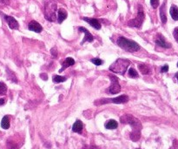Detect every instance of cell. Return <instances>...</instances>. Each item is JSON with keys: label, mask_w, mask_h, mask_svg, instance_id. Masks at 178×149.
Here are the masks:
<instances>
[{"label": "cell", "mask_w": 178, "mask_h": 149, "mask_svg": "<svg viewBox=\"0 0 178 149\" xmlns=\"http://www.w3.org/2000/svg\"><path fill=\"white\" fill-rule=\"evenodd\" d=\"M156 44L163 48H170L171 47V45L170 43H168L161 34H159L157 36V39H156Z\"/></svg>", "instance_id": "8fae6325"}, {"label": "cell", "mask_w": 178, "mask_h": 149, "mask_svg": "<svg viewBox=\"0 0 178 149\" xmlns=\"http://www.w3.org/2000/svg\"><path fill=\"white\" fill-rule=\"evenodd\" d=\"M51 52V54H52V56L54 57V58H56L58 57V52H57V49H56V48H52Z\"/></svg>", "instance_id": "f1b7e54d"}, {"label": "cell", "mask_w": 178, "mask_h": 149, "mask_svg": "<svg viewBox=\"0 0 178 149\" xmlns=\"http://www.w3.org/2000/svg\"><path fill=\"white\" fill-rule=\"evenodd\" d=\"M78 31L81 32V33H84V38L83 39V41L81 42V45H84L85 42H93L94 37L86 28H84V27H78Z\"/></svg>", "instance_id": "ba28073f"}, {"label": "cell", "mask_w": 178, "mask_h": 149, "mask_svg": "<svg viewBox=\"0 0 178 149\" xmlns=\"http://www.w3.org/2000/svg\"><path fill=\"white\" fill-rule=\"evenodd\" d=\"M117 126H118V124L114 120H110L109 121H107L105 123V127L107 129H116V128H117Z\"/></svg>", "instance_id": "d6986e66"}, {"label": "cell", "mask_w": 178, "mask_h": 149, "mask_svg": "<svg viewBox=\"0 0 178 149\" xmlns=\"http://www.w3.org/2000/svg\"><path fill=\"white\" fill-rule=\"evenodd\" d=\"M66 77L64 76H58V75H55L53 76V82L54 83H60V82H64L66 81Z\"/></svg>", "instance_id": "44dd1931"}, {"label": "cell", "mask_w": 178, "mask_h": 149, "mask_svg": "<svg viewBox=\"0 0 178 149\" xmlns=\"http://www.w3.org/2000/svg\"><path fill=\"white\" fill-rule=\"evenodd\" d=\"M169 71V65H165L163 66H162V68H161V72H167V71Z\"/></svg>", "instance_id": "83f0119b"}, {"label": "cell", "mask_w": 178, "mask_h": 149, "mask_svg": "<svg viewBox=\"0 0 178 149\" xmlns=\"http://www.w3.org/2000/svg\"><path fill=\"white\" fill-rule=\"evenodd\" d=\"M83 19L86 21L87 23H89L91 26H92L93 28L97 29V30H100L101 29V24L99 23V21L96 19H90V18H83Z\"/></svg>", "instance_id": "7c38bea8"}, {"label": "cell", "mask_w": 178, "mask_h": 149, "mask_svg": "<svg viewBox=\"0 0 178 149\" xmlns=\"http://www.w3.org/2000/svg\"><path fill=\"white\" fill-rule=\"evenodd\" d=\"M150 4L154 9H157L159 5V0H150Z\"/></svg>", "instance_id": "484cf974"}, {"label": "cell", "mask_w": 178, "mask_h": 149, "mask_svg": "<svg viewBox=\"0 0 178 149\" xmlns=\"http://www.w3.org/2000/svg\"><path fill=\"white\" fill-rule=\"evenodd\" d=\"M176 78H177V81H178V72L177 73H176Z\"/></svg>", "instance_id": "1f68e13d"}, {"label": "cell", "mask_w": 178, "mask_h": 149, "mask_svg": "<svg viewBox=\"0 0 178 149\" xmlns=\"http://www.w3.org/2000/svg\"><path fill=\"white\" fill-rule=\"evenodd\" d=\"M1 126L4 129H8L10 127V119H9V116H5L2 119Z\"/></svg>", "instance_id": "ffe728a7"}, {"label": "cell", "mask_w": 178, "mask_h": 149, "mask_svg": "<svg viewBox=\"0 0 178 149\" xmlns=\"http://www.w3.org/2000/svg\"><path fill=\"white\" fill-rule=\"evenodd\" d=\"M91 62H92L93 64L94 65H103V63H104V61L102 60V59H100V58H92L91 60Z\"/></svg>", "instance_id": "d4e9b609"}, {"label": "cell", "mask_w": 178, "mask_h": 149, "mask_svg": "<svg viewBox=\"0 0 178 149\" xmlns=\"http://www.w3.org/2000/svg\"><path fill=\"white\" fill-rule=\"evenodd\" d=\"M28 28H29L30 31H32V32H35V33H39L43 31V27H42V26L40 25L39 23H38L37 21H34V20L31 21V22L29 23Z\"/></svg>", "instance_id": "30bf717a"}, {"label": "cell", "mask_w": 178, "mask_h": 149, "mask_svg": "<svg viewBox=\"0 0 178 149\" xmlns=\"http://www.w3.org/2000/svg\"><path fill=\"white\" fill-rule=\"evenodd\" d=\"M9 0H0V3H3V4H6V5H8L9 4Z\"/></svg>", "instance_id": "f546056e"}, {"label": "cell", "mask_w": 178, "mask_h": 149, "mask_svg": "<svg viewBox=\"0 0 178 149\" xmlns=\"http://www.w3.org/2000/svg\"><path fill=\"white\" fill-rule=\"evenodd\" d=\"M131 65V62L129 59L125 58H118L115 61L112 65L109 67V70L114 73H117L120 75H124L129 65Z\"/></svg>", "instance_id": "7a4b0ae2"}, {"label": "cell", "mask_w": 178, "mask_h": 149, "mask_svg": "<svg viewBox=\"0 0 178 149\" xmlns=\"http://www.w3.org/2000/svg\"><path fill=\"white\" fill-rule=\"evenodd\" d=\"M177 67H178V62H177Z\"/></svg>", "instance_id": "d6a6232c"}, {"label": "cell", "mask_w": 178, "mask_h": 149, "mask_svg": "<svg viewBox=\"0 0 178 149\" xmlns=\"http://www.w3.org/2000/svg\"><path fill=\"white\" fill-rule=\"evenodd\" d=\"M170 16L172 17V19L176 21L178 20V7L176 5H172L170 7Z\"/></svg>", "instance_id": "e0dca14e"}, {"label": "cell", "mask_w": 178, "mask_h": 149, "mask_svg": "<svg viewBox=\"0 0 178 149\" xmlns=\"http://www.w3.org/2000/svg\"><path fill=\"white\" fill-rule=\"evenodd\" d=\"M5 19L7 22L8 26L12 30H18V27H19V25L18 23V21L14 19L13 17H11V16H8V15H5Z\"/></svg>", "instance_id": "9c48e42d"}, {"label": "cell", "mask_w": 178, "mask_h": 149, "mask_svg": "<svg viewBox=\"0 0 178 149\" xmlns=\"http://www.w3.org/2000/svg\"><path fill=\"white\" fill-rule=\"evenodd\" d=\"M117 46L121 47L123 50L130 52H137L140 49V46L137 42L126 39L124 37H119L117 39Z\"/></svg>", "instance_id": "3957f363"}, {"label": "cell", "mask_w": 178, "mask_h": 149, "mask_svg": "<svg viewBox=\"0 0 178 149\" xmlns=\"http://www.w3.org/2000/svg\"><path fill=\"white\" fill-rule=\"evenodd\" d=\"M7 92V87L4 82H0V95H5Z\"/></svg>", "instance_id": "cb8c5ba5"}, {"label": "cell", "mask_w": 178, "mask_h": 149, "mask_svg": "<svg viewBox=\"0 0 178 149\" xmlns=\"http://www.w3.org/2000/svg\"><path fill=\"white\" fill-rule=\"evenodd\" d=\"M129 101V97L127 95H121L119 97L114 98V99H104V100L101 101V103L104 104L107 102H112L115 104H123L126 103Z\"/></svg>", "instance_id": "52a82bcc"}, {"label": "cell", "mask_w": 178, "mask_h": 149, "mask_svg": "<svg viewBox=\"0 0 178 149\" xmlns=\"http://www.w3.org/2000/svg\"><path fill=\"white\" fill-rule=\"evenodd\" d=\"M173 35H174L175 39L176 40V42L178 43V27L175 28V30H174V32H173Z\"/></svg>", "instance_id": "4316f807"}, {"label": "cell", "mask_w": 178, "mask_h": 149, "mask_svg": "<svg viewBox=\"0 0 178 149\" xmlns=\"http://www.w3.org/2000/svg\"><path fill=\"white\" fill-rule=\"evenodd\" d=\"M5 102V99H0V106H2V105H4Z\"/></svg>", "instance_id": "4dcf8cb0"}, {"label": "cell", "mask_w": 178, "mask_h": 149, "mask_svg": "<svg viewBox=\"0 0 178 149\" xmlns=\"http://www.w3.org/2000/svg\"><path fill=\"white\" fill-rule=\"evenodd\" d=\"M66 18H67V12H65V10L64 9H59L58 15V23L59 24L63 23L66 19Z\"/></svg>", "instance_id": "9a60e30c"}, {"label": "cell", "mask_w": 178, "mask_h": 149, "mask_svg": "<svg viewBox=\"0 0 178 149\" xmlns=\"http://www.w3.org/2000/svg\"><path fill=\"white\" fill-rule=\"evenodd\" d=\"M7 74H8V78L10 80H12V81H14V82H18V80H17V78H16V76L14 75V73L12 71H10L9 69H7Z\"/></svg>", "instance_id": "603a6c76"}, {"label": "cell", "mask_w": 178, "mask_h": 149, "mask_svg": "<svg viewBox=\"0 0 178 149\" xmlns=\"http://www.w3.org/2000/svg\"><path fill=\"white\" fill-rule=\"evenodd\" d=\"M121 122L122 123L129 124L132 126V133H130V139L133 141H137L140 139V130L142 128V125L137 119L130 114H126L124 116L121 117Z\"/></svg>", "instance_id": "6da1fadb"}, {"label": "cell", "mask_w": 178, "mask_h": 149, "mask_svg": "<svg viewBox=\"0 0 178 149\" xmlns=\"http://www.w3.org/2000/svg\"><path fill=\"white\" fill-rule=\"evenodd\" d=\"M139 71H141L143 75H148L151 72V68L146 64H139Z\"/></svg>", "instance_id": "5bb4252c"}, {"label": "cell", "mask_w": 178, "mask_h": 149, "mask_svg": "<svg viewBox=\"0 0 178 149\" xmlns=\"http://www.w3.org/2000/svg\"><path fill=\"white\" fill-rule=\"evenodd\" d=\"M144 12L142 9V7L140 6V9H139L138 13H137V16L134 19L130 20L128 22V26H131V27H137V28H140L142 25H143V22L144 20Z\"/></svg>", "instance_id": "5b68a950"}, {"label": "cell", "mask_w": 178, "mask_h": 149, "mask_svg": "<svg viewBox=\"0 0 178 149\" xmlns=\"http://www.w3.org/2000/svg\"><path fill=\"white\" fill-rule=\"evenodd\" d=\"M82 130H83V123L82 121L80 120H77L72 126V131L75 132V133H82Z\"/></svg>", "instance_id": "2e32d148"}, {"label": "cell", "mask_w": 178, "mask_h": 149, "mask_svg": "<svg viewBox=\"0 0 178 149\" xmlns=\"http://www.w3.org/2000/svg\"><path fill=\"white\" fill-rule=\"evenodd\" d=\"M129 76H130V78H138L139 77L137 71H136L134 68H130V69L129 70Z\"/></svg>", "instance_id": "7402d4cb"}, {"label": "cell", "mask_w": 178, "mask_h": 149, "mask_svg": "<svg viewBox=\"0 0 178 149\" xmlns=\"http://www.w3.org/2000/svg\"><path fill=\"white\" fill-rule=\"evenodd\" d=\"M73 65H75V60L72 58H67L63 62V66H62V68L59 70V72L64 71L66 68H68V67H70V66H71Z\"/></svg>", "instance_id": "4fadbf2b"}, {"label": "cell", "mask_w": 178, "mask_h": 149, "mask_svg": "<svg viewBox=\"0 0 178 149\" xmlns=\"http://www.w3.org/2000/svg\"><path fill=\"white\" fill-rule=\"evenodd\" d=\"M57 3L54 0H46L44 5V16L50 22H54L57 19Z\"/></svg>", "instance_id": "277c9868"}, {"label": "cell", "mask_w": 178, "mask_h": 149, "mask_svg": "<svg viewBox=\"0 0 178 149\" xmlns=\"http://www.w3.org/2000/svg\"><path fill=\"white\" fill-rule=\"evenodd\" d=\"M109 77L110 78L111 85H110L109 88L106 89V92L107 93H111V94H117V93L120 92V91H121V86L119 85L117 78L116 76H114V75H111V74Z\"/></svg>", "instance_id": "8992f818"}, {"label": "cell", "mask_w": 178, "mask_h": 149, "mask_svg": "<svg viewBox=\"0 0 178 149\" xmlns=\"http://www.w3.org/2000/svg\"><path fill=\"white\" fill-rule=\"evenodd\" d=\"M165 8H166V5L165 3L161 6L160 8V17H161V20L163 22V24H165L167 22V16H166V12H165Z\"/></svg>", "instance_id": "ac0fdd59"}]
</instances>
